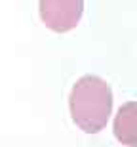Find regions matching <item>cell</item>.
I'll list each match as a JSON object with an SVG mask.
<instances>
[{
  "mask_svg": "<svg viewBox=\"0 0 137 147\" xmlns=\"http://www.w3.org/2000/svg\"><path fill=\"white\" fill-rule=\"evenodd\" d=\"M72 120L88 134L103 130L112 113V92L103 78L84 75L78 78L69 98Z\"/></svg>",
  "mask_w": 137,
  "mask_h": 147,
  "instance_id": "cell-1",
  "label": "cell"
},
{
  "mask_svg": "<svg viewBox=\"0 0 137 147\" xmlns=\"http://www.w3.org/2000/svg\"><path fill=\"white\" fill-rule=\"evenodd\" d=\"M38 6L42 21L55 33L74 29L84 11V0H40Z\"/></svg>",
  "mask_w": 137,
  "mask_h": 147,
  "instance_id": "cell-2",
  "label": "cell"
},
{
  "mask_svg": "<svg viewBox=\"0 0 137 147\" xmlns=\"http://www.w3.org/2000/svg\"><path fill=\"white\" fill-rule=\"evenodd\" d=\"M114 136L128 147H137V103L128 101L114 119Z\"/></svg>",
  "mask_w": 137,
  "mask_h": 147,
  "instance_id": "cell-3",
  "label": "cell"
}]
</instances>
